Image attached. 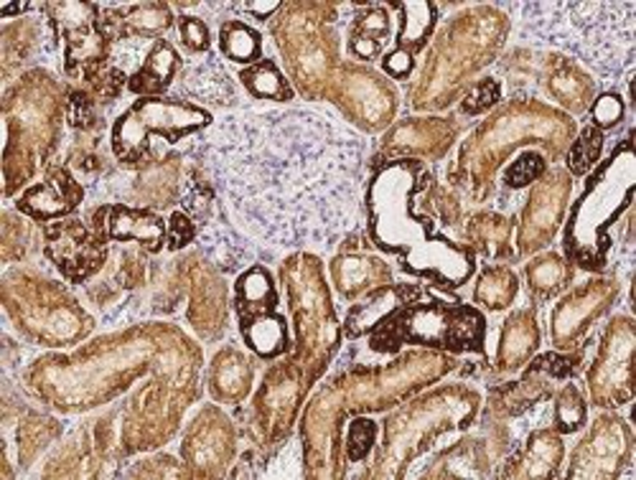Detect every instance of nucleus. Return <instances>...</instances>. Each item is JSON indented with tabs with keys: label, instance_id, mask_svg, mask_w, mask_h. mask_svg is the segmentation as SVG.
Listing matches in <instances>:
<instances>
[{
	"label": "nucleus",
	"instance_id": "c756f323",
	"mask_svg": "<svg viewBox=\"0 0 636 480\" xmlns=\"http://www.w3.org/2000/svg\"><path fill=\"white\" fill-rule=\"evenodd\" d=\"M240 8H245L247 13H253L257 21H265V19H271L275 11H278L280 3H242Z\"/></svg>",
	"mask_w": 636,
	"mask_h": 480
},
{
	"label": "nucleus",
	"instance_id": "393cba45",
	"mask_svg": "<svg viewBox=\"0 0 636 480\" xmlns=\"http://www.w3.org/2000/svg\"><path fill=\"white\" fill-rule=\"evenodd\" d=\"M374 435H377V427L372 419H357V423H351L349 437H347L349 458L351 460L367 458V452H370L374 445Z\"/></svg>",
	"mask_w": 636,
	"mask_h": 480
},
{
	"label": "nucleus",
	"instance_id": "423d86ee",
	"mask_svg": "<svg viewBox=\"0 0 636 480\" xmlns=\"http://www.w3.org/2000/svg\"><path fill=\"white\" fill-rule=\"evenodd\" d=\"M214 122L209 109L179 97H140L113 125L110 146L120 163H140L150 153V142L161 138L179 142L206 130Z\"/></svg>",
	"mask_w": 636,
	"mask_h": 480
},
{
	"label": "nucleus",
	"instance_id": "5701e85b",
	"mask_svg": "<svg viewBox=\"0 0 636 480\" xmlns=\"http://www.w3.org/2000/svg\"><path fill=\"white\" fill-rule=\"evenodd\" d=\"M384 36H390V19L382 8L367 11L364 15H357L354 29H351V39H364L384 44Z\"/></svg>",
	"mask_w": 636,
	"mask_h": 480
},
{
	"label": "nucleus",
	"instance_id": "a211bd4d",
	"mask_svg": "<svg viewBox=\"0 0 636 480\" xmlns=\"http://www.w3.org/2000/svg\"><path fill=\"white\" fill-rule=\"evenodd\" d=\"M491 275L497 280L491 282V277L484 275L479 288H476V300H481L491 310H499L509 306V300L517 295V277L507 273V269H491Z\"/></svg>",
	"mask_w": 636,
	"mask_h": 480
},
{
	"label": "nucleus",
	"instance_id": "6ab92c4d",
	"mask_svg": "<svg viewBox=\"0 0 636 480\" xmlns=\"http://www.w3.org/2000/svg\"><path fill=\"white\" fill-rule=\"evenodd\" d=\"M545 173V160L538 153H522L520 158L515 160L512 166L507 168L505 173V186L507 189H524L530 186L532 181H538L540 175Z\"/></svg>",
	"mask_w": 636,
	"mask_h": 480
},
{
	"label": "nucleus",
	"instance_id": "dca6fc26",
	"mask_svg": "<svg viewBox=\"0 0 636 480\" xmlns=\"http://www.w3.org/2000/svg\"><path fill=\"white\" fill-rule=\"evenodd\" d=\"M392 8H398L403 13V29L398 33V46L403 52L413 54L421 49L425 41H428L431 31L435 26V6L431 3H395Z\"/></svg>",
	"mask_w": 636,
	"mask_h": 480
},
{
	"label": "nucleus",
	"instance_id": "412c9836",
	"mask_svg": "<svg viewBox=\"0 0 636 480\" xmlns=\"http://www.w3.org/2000/svg\"><path fill=\"white\" fill-rule=\"evenodd\" d=\"M624 99L618 97V92H606V95H601L596 99V105L591 109V125L596 130H608V128H616L618 122L624 120Z\"/></svg>",
	"mask_w": 636,
	"mask_h": 480
},
{
	"label": "nucleus",
	"instance_id": "1a4fd4ad",
	"mask_svg": "<svg viewBox=\"0 0 636 480\" xmlns=\"http://www.w3.org/2000/svg\"><path fill=\"white\" fill-rule=\"evenodd\" d=\"M82 196L85 191L66 168H52L46 179L23 193L15 206L36 222H56V218L72 214L82 204Z\"/></svg>",
	"mask_w": 636,
	"mask_h": 480
},
{
	"label": "nucleus",
	"instance_id": "c85d7f7f",
	"mask_svg": "<svg viewBox=\"0 0 636 480\" xmlns=\"http://www.w3.org/2000/svg\"><path fill=\"white\" fill-rule=\"evenodd\" d=\"M202 242H206V247H214V242H224V234H220V237H216V234H214L212 230H209V232L204 234V237H202ZM220 265H224L227 269H234V267L240 265V252L232 249V247H230V249L224 247V257H222Z\"/></svg>",
	"mask_w": 636,
	"mask_h": 480
},
{
	"label": "nucleus",
	"instance_id": "6e6552de",
	"mask_svg": "<svg viewBox=\"0 0 636 480\" xmlns=\"http://www.w3.org/2000/svg\"><path fill=\"white\" fill-rule=\"evenodd\" d=\"M629 450V433L622 419L604 417L598 427L585 437L581 448L573 452L571 478H606L618 476V460Z\"/></svg>",
	"mask_w": 636,
	"mask_h": 480
},
{
	"label": "nucleus",
	"instance_id": "7ed1b4c3",
	"mask_svg": "<svg viewBox=\"0 0 636 480\" xmlns=\"http://www.w3.org/2000/svg\"><path fill=\"white\" fill-rule=\"evenodd\" d=\"M520 36L573 54L604 84L632 82L636 3H527Z\"/></svg>",
	"mask_w": 636,
	"mask_h": 480
},
{
	"label": "nucleus",
	"instance_id": "ddd939ff",
	"mask_svg": "<svg viewBox=\"0 0 636 480\" xmlns=\"http://www.w3.org/2000/svg\"><path fill=\"white\" fill-rule=\"evenodd\" d=\"M405 292L407 288H382L372 292V298L367 302H359L349 310L347 316V333L351 339L362 333H372L374 328H380L384 320L392 318L398 310H403L405 306Z\"/></svg>",
	"mask_w": 636,
	"mask_h": 480
},
{
	"label": "nucleus",
	"instance_id": "0eeeda50",
	"mask_svg": "<svg viewBox=\"0 0 636 480\" xmlns=\"http://www.w3.org/2000/svg\"><path fill=\"white\" fill-rule=\"evenodd\" d=\"M105 237H95L77 218L46 226V257L70 282H85L105 263Z\"/></svg>",
	"mask_w": 636,
	"mask_h": 480
},
{
	"label": "nucleus",
	"instance_id": "bb28decb",
	"mask_svg": "<svg viewBox=\"0 0 636 480\" xmlns=\"http://www.w3.org/2000/svg\"><path fill=\"white\" fill-rule=\"evenodd\" d=\"M197 237V226L191 222L189 214L183 212H176L169 222V249H181L187 247V244Z\"/></svg>",
	"mask_w": 636,
	"mask_h": 480
},
{
	"label": "nucleus",
	"instance_id": "f8f14e48",
	"mask_svg": "<svg viewBox=\"0 0 636 480\" xmlns=\"http://www.w3.org/2000/svg\"><path fill=\"white\" fill-rule=\"evenodd\" d=\"M181 66V56L166 39H156L146 62L128 79V89L140 97H161L173 84L176 72Z\"/></svg>",
	"mask_w": 636,
	"mask_h": 480
},
{
	"label": "nucleus",
	"instance_id": "7c9ffc66",
	"mask_svg": "<svg viewBox=\"0 0 636 480\" xmlns=\"http://www.w3.org/2000/svg\"><path fill=\"white\" fill-rule=\"evenodd\" d=\"M29 3H13V6H3L0 8V15H3V19H8V15H13V13H23V11H29Z\"/></svg>",
	"mask_w": 636,
	"mask_h": 480
},
{
	"label": "nucleus",
	"instance_id": "cd10ccee",
	"mask_svg": "<svg viewBox=\"0 0 636 480\" xmlns=\"http://www.w3.org/2000/svg\"><path fill=\"white\" fill-rule=\"evenodd\" d=\"M382 66H384V72L390 74V77L403 79V77H407L410 72H413V54L403 52V49H392V52L384 56Z\"/></svg>",
	"mask_w": 636,
	"mask_h": 480
},
{
	"label": "nucleus",
	"instance_id": "2eb2a0df",
	"mask_svg": "<svg viewBox=\"0 0 636 480\" xmlns=\"http://www.w3.org/2000/svg\"><path fill=\"white\" fill-rule=\"evenodd\" d=\"M220 49L222 54L234 64H247L253 66L261 62L263 56V41L261 33L255 29H250L247 23L242 21H227L220 29Z\"/></svg>",
	"mask_w": 636,
	"mask_h": 480
},
{
	"label": "nucleus",
	"instance_id": "f3484780",
	"mask_svg": "<svg viewBox=\"0 0 636 480\" xmlns=\"http://www.w3.org/2000/svg\"><path fill=\"white\" fill-rule=\"evenodd\" d=\"M601 150H604V132L589 125V128L581 132V138L575 140L571 153H568V168H571V173L575 175L589 173L593 166H598Z\"/></svg>",
	"mask_w": 636,
	"mask_h": 480
},
{
	"label": "nucleus",
	"instance_id": "f257e3e1",
	"mask_svg": "<svg viewBox=\"0 0 636 480\" xmlns=\"http://www.w3.org/2000/svg\"><path fill=\"white\" fill-rule=\"evenodd\" d=\"M189 153L253 237L331 252L362 222L367 142L316 109H237Z\"/></svg>",
	"mask_w": 636,
	"mask_h": 480
},
{
	"label": "nucleus",
	"instance_id": "9d476101",
	"mask_svg": "<svg viewBox=\"0 0 636 480\" xmlns=\"http://www.w3.org/2000/svg\"><path fill=\"white\" fill-rule=\"evenodd\" d=\"M105 237L113 242H136L148 252H158L169 239V226L148 209L110 206L107 209Z\"/></svg>",
	"mask_w": 636,
	"mask_h": 480
},
{
	"label": "nucleus",
	"instance_id": "b1692460",
	"mask_svg": "<svg viewBox=\"0 0 636 480\" xmlns=\"http://www.w3.org/2000/svg\"><path fill=\"white\" fill-rule=\"evenodd\" d=\"M527 275H530V280H532V290L550 295L558 288L560 277H563V265H560V259L555 255L542 257L530 269H527Z\"/></svg>",
	"mask_w": 636,
	"mask_h": 480
},
{
	"label": "nucleus",
	"instance_id": "4be33fe9",
	"mask_svg": "<svg viewBox=\"0 0 636 480\" xmlns=\"http://www.w3.org/2000/svg\"><path fill=\"white\" fill-rule=\"evenodd\" d=\"M179 31H181V44L187 46L191 54H209L212 33H209V26L199 19V15H181Z\"/></svg>",
	"mask_w": 636,
	"mask_h": 480
},
{
	"label": "nucleus",
	"instance_id": "9b49d317",
	"mask_svg": "<svg viewBox=\"0 0 636 480\" xmlns=\"http://www.w3.org/2000/svg\"><path fill=\"white\" fill-rule=\"evenodd\" d=\"M181 95L216 107L234 105V99H237L230 74L224 72L222 62L212 52L204 56V62L189 66V70L181 74Z\"/></svg>",
	"mask_w": 636,
	"mask_h": 480
},
{
	"label": "nucleus",
	"instance_id": "f03ea898",
	"mask_svg": "<svg viewBox=\"0 0 636 480\" xmlns=\"http://www.w3.org/2000/svg\"><path fill=\"white\" fill-rule=\"evenodd\" d=\"M425 186L417 160H390L367 181L364 206L372 242L395 255L405 273L441 288H464L471 280L474 255L435 232L431 218L415 212V193Z\"/></svg>",
	"mask_w": 636,
	"mask_h": 480
},
{
	"label": "nucleus",
	"instance_id": "4468645a",
	"mask_svg": "<svg viewBox=\"0 0 636 480\" xmlns=\"http://www.w3.org/2000/svg\"><path fill=\"white\" fill-rule=\"evenodd\" d=\"M240 82L255 99H273V103H290L293 99L290 84L271 58H261L257 64L242 70Z\"/></svg>",
	"mask_w": 636,
	"mask_h": 480
},
{
	"label": "nucleus",
	"instance_id": "39448f33",
	"mask_svg": "<svg viewBox=\"0 0 636 480\" xmlns=\"http://www.w3.org/2000/svg\"><path fill=\"white\" fill-rule=\"evenodd\" d=\"M484 339H487V323L479 310L428 300L398 310L380 328H374L372 349L392 353L405 343H415V346L479 353L484 351Z\"/></svg>",
	"mask_w": 636,
	"mask_h": 480
},
{
	"label": "nucleus",
	"instance_id": "20e7f679",
	"mask_svg": "<svg viewBox=\"0 0 636 480\" xmlns=\"http://www.w3.org/2000/svg\"><path fill=\"white\" fill-rule=\"evenodd\" d=\"M636 160L632 138H626L585 181V189L575 201L565 232V252L573 263L589 269L606 265L611 249L608 230L632 206Z\"/></svg>",
	"mask_w": 636,
	"mask_h": 480
},
{
	"label": "nucleus",
	"instance_id": "a878e982",
	"mask_svg": "<svg viewBox=\"0 0 636 480\" xmlns=\"http://www.w3.org/2000/svg\"><path fill=\"white\" fill-rule=\"evenodd\" d=\"M499 99V84L494 79H484L474 87L471 95L466 97L464 103V113L468 115H476V113H484V109H489L494 103Z\"/></svg>",
	"mask_w": 636,
	"mask_h": 480
},
{
	"label": "nucleus",
	"instance_id": "aec40b11",
	"mask_svg": "<svg viewBox=\"0 0 636 480\" xmlns=\"http://www.w3.org/2000/svg\"><path fill=\"white\" fill-rule=\"evenodd\" d=\"M583 419H585V407H583L581 394L575 392L573 386H568L558 399L555 425L560 433H575V429L583 427Z\"/></svg>",
	"mask_w": 636,
	"mask_h": 480
}]
</instances>
